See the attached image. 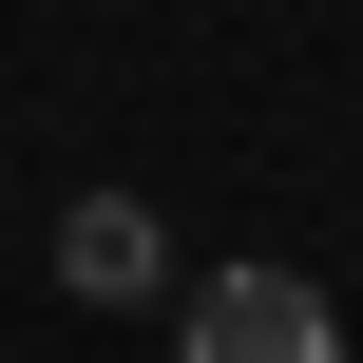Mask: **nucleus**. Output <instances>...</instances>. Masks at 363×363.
<instances>
[{
	"label": "nucleus",
	"mask_w": 363,
	"mask_h": 363,
	"mask_svg": "<svg viewBox=\"0 0 363 363\" xmlns=\"http://www.w3.org/2000/svg\"><path fill=\"white\" fill-rule=\"evenodd\" d=\"M191 363H345L306 268H191Z\"/></svg>",
	"instance_id": "f257e3e1"
},
{
	"label": "nucleus",
	"mask_w": 363,
	"mask_h": 363,
	"mask_svg": "<svg viewBox=\"0 0 363 363\" xmlns=\"http://www.w3.org/2000/svg\"><path fill=\"white\" fill-rule=\"evenodd\" d=\"M57 287H77V306H153V287H172V230H153L134 191H77V211H57Z\"/></svg>",
	"instance_id": "f03ea898"
}]
</instances>
